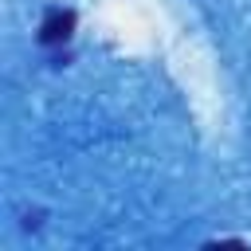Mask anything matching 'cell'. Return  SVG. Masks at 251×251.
<instances>
[{"label": "cell", "instance_id": "obj_1", "mask_svg": "<svg viewBox=\"0 0 251 251\" xmlns=\"http://www.w3.org/2000/svg\"><path fill=\"white\" fill-rule=\"evenodd\" d=\"M75 24H78V16L71 8H47L43 20H39V31H35L39 47H63L75 35Z\"/></svg>", "mask_w": 251, "mask_h": 251}]
</instances>
